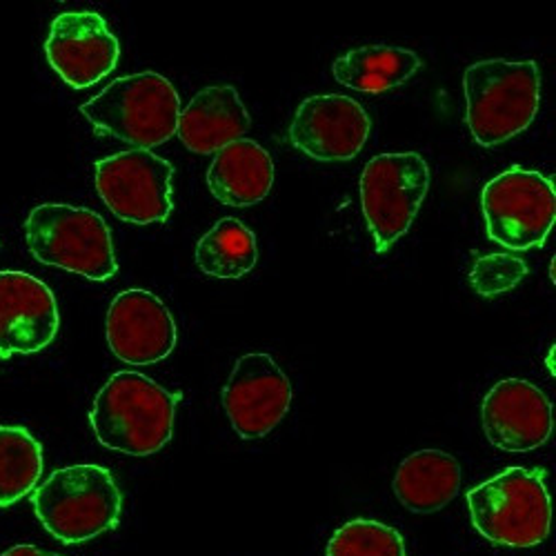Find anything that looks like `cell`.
Segmentation results:
<instances>
[{
  "label": "cell",
  "mask_w": 556,
  "mask_h": 556,
  "mask_svg": "<svg viewBox=\"0 0 556 556\" xmlns=\"http://www.w3.org/2000/svg\"><path fill=\"white\" fill-rule=\"evenodd\" d=\"M361 207L377 254L407 235L430 190V165L416 152L381 154L363 167Z\"/></svg>",
  "instance_id": "obj_7"
},
{
  "label": "cell",
  "mask_w": 556,
  "mask_h": 556,
  "mask_svg": "<svg viewBox=\"0 0 556 556\" xmlns=\"http://www.w3.org/2000/svg\"><path fill=\"white\" fill-rule=\"evenodd\" d=\"M528 274V265L517 254H485L472 265L470 281L481 296H496L515 290Z\"/></svg>",
  "instance_id": "obj_23"
},
{
  "label": "cell",
  "mask_w": 556,
  "mask_h": 556,
  "mask_svg": "<svg viewBox=\"0 0 556 556\" xmlns=\"http://www.w3.org/2000/svg\"><path fill=\"white\" fill-rule=\"evenodd\" d=\"M372 121L350 97L316 94L305 99L290 125V141L314 161H352L365 148Z\"/></svg>",
  "instance_id": "obj_12"
},
{
  "label": "cell",
  "mask_w": 556,
  "mask_h": 556,
  "mask_svg": "<svg viewBox=\"0 0 556 556\" xmlns=\"http://www.w3.org/2000/svg\"><path fill=\"white\" fill-rule=\"evenodd\" d=\"M42 475V445L18 426H0V507L25 498Z\"/></svg>",
  "instance_id": "obj_21"
},
{
  "label": "cell",
  "mask_w": 556,
  "mask_h": 556,
  "mask_svg": "<svg viewBox=\"0 0 556 556\" xmlns=\"http://www.w3.org/2000/svg\"><path fill=\"white\" fill-rule=\"evenodd\" d=\"M25 241L36 261L89 281H110L118 271L110 227L94 210L42 203L25 218Z\"/></svg>",
  "instance_id": "obj_6"
},
{
  "label": "cell",
  "mask_w": 556,
  "mask_h": 556,
  "mask_svg": "<svg viewBox=\"0 0 556 556\" xmlns=\"http://www.w3.org/2000/svg\"><path fill=\"white\" fill-rule=\"evenodd\" d=\"M80 114L99 131L136 150H150L176 134L180 97L165 76L143 72L110 83L101 94L80 105Z\"/></svg>",
  "instance_id": "obj_4"
},
{
  "label": "cell",
  "mask_w": 556,
  "mask_h": 556,
  "mask_svg": "<svg viewBox=\"0 0 556 556\" xmlns=\"http://www.w3.org/2000/svg\"><path fill=\"white\" fill-rule=\"evenodd\" d=\"M250 112L239 91L229 85L205 87L180 110L178 138L194 154H214L239 141L250 129Z\"/></svg>",
  "instance_id": "obj_16"
},
{
  "label": "cell",
  "mask_w": 556,
  "mask_h": 556,
  "mask_svg": "<svg viewBox=\"0 0 556 556\" xmlns=\"http://www.w3.org/2000/svg\"><path fill=\"white\" fill-rule=\"evenodd\" d=\"M419 70V54L390 45H365L343 54L332 65V74L341 85L363 94H383L401 87Z\"/></svg>",
  "instance_id": "obj_19"
},
{
  "label": "cell",
  "mask_w": 556,
  "mask_h": 556,
  "mask_svg": "<svg viewBox=\"0 0 556 556\" xmlns=\"http://www.w3.org/2000/svg\"><path fill=\"white\" fill-rule=\"evenodd\" d=\"M488 441L503 452H532L545 445L554 430L549 399L526 379H501L481 403Z\"/></svg>",
  "instance_id": "obj_15"
},
{
  "label": "cell",
  "mask_w": 556,
  "mask_h": 556,
  "mask_svg": "<svg viewBox=\"0 0 556 556\" xmlns=\"http://www.w3.org/2000/svg\"><path fill=\"white\" fill-rule=\"evenodd\" d=\"M0 556H61V554L40 549L36 545H16V547H10L5 554H0Z\"/></svg>",
  "instance_id": "obj_24"
},
{
  "label": "cell",
  "mask_w": 556,
  "mask_h": 556,
  "mask_svg": "<svg viewBox=\"0 0 556 556\" xmlns=\"http://www.w3.org/2000/svg\"><path fill=\"white\" fill-rule=\"evenodd\" d=\"M326 556H407L399 530L375 521L352 519L330 539Z\"/></svg>",
  "instance_id": "obj_22"
},
{
  "label": "cell",
  "mask_w": 556,
  "mask_h": 556,
  "mask_svg": "<svg viewBox=\"0 0 556 556\" xmlns=\"http://www.w3.org/2000/svg\"><path fill=\"white\" fill-rule=\"evenodd\" d=\"M460 490L458 460L441 450H419L401 460L394 477L396 498L416 515H432Z\"/></svg>",
  "instance_id": "obj_18"
},
{
  "label": "cell",
  "mask_w": 556,
  "mask_h": 556,
  "mask_svg": "<svg viewBox=\"0 0 556 556\" xmlns=\"http://www.w3.org/2000/svg\"><path fill=\"white\" fill-rule=\"evenodd\" d=\"M105 337L118 361L154 365L174 352L178 328L172 312L154 292L131 288L112 301L105 318Z\"/></svg>",
  "instance_id": "obj_13"
},
{
  "label": "cell",
  "mask_w": 556,
  "mask_h": 556,
  "mask_svg": "<svg viewBox=\"0 0 556 556\" xmlns=\"http://www.w3.org/2000/svg\"><path fill=\"white\" fill-rule=\"evenodd\" d=\"M178 392H169L138 372H116L94 396L89 424L99 443L112 452L150 456L174 432Z\"/></svg>",
  "instance_id": "obj_1"
},
{
  "label": "cell",
  "mask_w": 556,
  "mask_h": 556,
  "mask_svg": "<svg viewBox=\"0 0 556 556\" xmlns=\"http://www.w3.org/2000/svg\"><path fill=\"white\" fill-rule=\"evenodd\" d=\"M475 530L494 545L534 547L552 528V498L545 472L507 468L468 492Z\"/></svg>",
  "instance_id": "obj_5"
},
{
  "label": "cell",
  "mask_w": 556,
  "mask_h": 556,
  "mask_svg": "<svg viewBox=\"0 0 556 556\" xmlns=\"http://www.w3.org/2000/svg\"><path fill=\"white\" fill-rule=\"evenodd\" d=\"M481 210L494 243L513 252L541 248L556 220L554 180L541 172L509 167L485 182Z\"/></svg>",
  "instance_id": "obj_8"
},
{
  "label": "cell",
  "mask_w": 556,
  "mask_h": 556,
  "mask_svg": "<svg viewBox=\"0 0 556 556\" xmlns=\"http://www.w3.org/2000/svg\"><path fill=\"white\" fill-rule=\"evenodd\" d=\"M194 258L207 276L241 278L250 274L258 261L254 231L239 218H220L197 243Z\"/></svg>",
  "instance_id": "obj_20"
},
{
  "label": "cell",
  "mask_w": 556,
  "mask_h": 556,
  "mask_svg": "<svg viewBox=\"0 0 556 556\" xmlns=\"http://www.w3.org/2000/svg\"><path fill=\"white\" fill-rule=\"evenodd\" d=\"M38 521L54 539L76 545L114 530L123 494L112 472L94 463L59 468L31 492Z\"/></svg>",
  "instance_id": "obj_3"
},
{
  "label": "cell",
  "mask_w": 556,
  "mask_h": 556,
  "mask_svg": "<svg viewBox=\"0 0 556 556\" xmlns=\"http://www.w3.org/2000/svg\"><path fill=\"white\" fill-rule=\"evenodd\" d=\"M61 326L54 292L27 271H0V358L36 354Z\"/></svg>",
  "instance_id": "obj_14"
},
{
  "label": "cell",
  "mask_w": 556,
  "mask_h": 556,
  "mask_svg": "<svg viewBox=\"0 0 556 556\" xmlns=\"http://www.w3.org/2000/svg\"><path fill=\"white\" fill-rule=\"evenodd\" d=\"M292 405L290 379L269 354L252 352L237 361L223 388V407L237 434L263 439L286 419Z\"/></svg>",
  "instance_id": "obj_10"
},
{
  "label": "cell",
  "mask_w": 556,
  "mask_h": 556,
  "mask_svg": "<svg viewBox=\"0 0 556 556\" xmlns=\"http://www.w3.org/2000/svg\"><path fill=\"white\" fill-rule=\"evenodd\" d=\"M274 185V161L265 148L250 138L225 146L214 154L207 169V188L212 197L231 207H250L261 203Z\"/></svg>",
  "instance_id": "obj_17"
},
{
  "label": "cell",
  "mask_w": 556,
  "mask_h": 556,
  "mask_svg": "<svg viewBox=\"0 0 556 556\" xmlns=\"http://www.w3.org/2000/svg\"><path fill=\"white\" fill-rule=\"evenodd\" d=\"M466 121L481 148H498L526 131L541 105V72L534 61L488 59L463 74Z\"/></svg>",
  "instance_id": "obj_2"
},
{
  "label": "cell",
  "mask_w": 556,
  "mask_h": 556,
  "mask_svg": "<svg viewBox=\"0 0 556 556\" xmlns=\"http://www.w3.org/2000/svg\"><path fill=\"white\" fill-rule=\"evenodd\" d=\"M174 165L150 150L101 159L94 167L97 192L110 212L127 223H163L174 210Z\"/></svg>",
  "instance_id": "obj_9"
},
{
  "label": "cell",
  "mask_w": 556,
  "mask_h": 556,
  "mask_svg": "<svg viewBox=\"0 0 556 556\" xmlns=\"http://www.w3.org/2000/svg\"><path fill=\"white\" fill-rule=\"evenodd\" d=\"M45 56L70 87L85 89L114 72L121 45L101 14L65 12L50 27Z\"/></svg>",
  "instance_id": "obj_11"
}]
</instances>
